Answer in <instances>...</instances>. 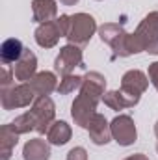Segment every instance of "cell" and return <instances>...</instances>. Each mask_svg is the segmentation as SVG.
Returning <instances> with one entry per match:
<instances>
[{
    "label": "cell",
    "mask_w": 158,
    "mask_h": 160,
    "mask_svg": "<svg viewBox=\"0 0 158 160\" xmlns=\"http://www.w3.org/2000/svg\"><path fill=\"white\" fill-rule=\"evenodd\" d=\"M97 104H99V101H95V99H91L84 93H78V97L71 104V118L75 121V125L87 130L91 119L97 114Z\"/></svg>",
    "instance_id": "obj_7"
},
{
    "label": "cell",
    "mask_w": 158,
    "mask_h": 160,
    "mask_svg": "<svg viewBox=\"0 0 158 160\" xmlns=\"http://www.w3.org/2000/svg\"><path fill=\"white\" fill-rule=\"evenodd\" d=\"M73 136V130L69 127V123L65 121H54L47 132V142L50 145H65Z\"/></svg>",
    "instance_id": "obj_19"
},
{
    "label": "cell",
    "mask_w": 158,
    "mask_h": 160,
    "mask_svg": "<svg viewBox=\"0 0 158 160\" xmlns=\"http://www.w3.org/2000/svg\"><path fill=\"white\" fill-rule=\"evenodd\" d=\"M34 38H36V43L39 47H43V48H52V47L58 45L60 38H63V36L60 32L58 22L56 21H50V22H43V24H39L36 28Z\"/></svg>",
    "instance_id": "obj_12"
},
{
    "label": "cell",
    "mask_w": 158,
    "mask_h": 160,
    "mask_svg": "<svg viewBox=\"0 0 158 160\" xmlns=\"http://www.w3.org/2000/svg\"><path fill=\"white\" fill-rule=\"evenodd\" d=\"M125 160H149V157H147V155H143V153H136V155L126 157Z\"/></svg>",
    "instance_id": "obj_27"
},
{
    "label": "cell",
    "mask_w": 158,
    "mask_h": 160,
    "mask_svg": "<svg viewBox=\"0 0 158 160\" xmlns=\"http://www.w3.org/2000/svg\"><path fill=\"white\" fill-rule=\"evenodd\" d=\"M67 160H87V151L84 147H73L67 153Z\"/></svg>",
    "instance_id": "obj_25"
},
{
    "label": "cell",
    "mask_w": 158,
    "mask_h": 160,
    "mask_svg": "<svg viewBox=\"0 0 158 160\" xmlns=\"http://www.w3.org/2000/svg\"><path fill=\"white\" fill-rule=\"evenodd\" d=\"M13 78H15L13 69H11L9 65H2V69H0V89L4 91V89L15 86V84H13Z\"/></svg>",
    "instance_id": "obj_23"
},
{
    "label": "cell",
    "mask_w": 158,
    "mask_h": 160,
    "mask_svg": "<svg viewBox=\"0 0 158 160\" xmlns=\"http://www.w3.org/2000/svg\"><path fill=\"white\" fill-rule=\"evenodd\" d=\"M128 50L132 54H158V11H151L138 24L134 34H128Z\"/></svg>",
    "instance_id": "obj_1"
},
{
    "label": "cell",
    "mask_w": 158,
    "mask_h": 160,
    "mask_svg": "<svg viewBox=\"0 0 158 160\" xmlns=\"http://www.w3.org/2000/svg\"><path fill=\"white\" fill-rule=\"evenodd\" d=\"M30 112H32L34 118H36V132L47 134L48 128H50V125L56 121L54 119V118H56V104H54V101H52L48 95L37 97V99L34 101Z\"/></svg>",
    "instance_id": "obj_5"
},
{
    "label": "cell",
    "mask_w": 158,
    "mask_h": 160,
    "mask_svg": "<svg viewBox=\"0 0 158 160\" xmlns=\"http://www.w3.org/2000/svg\"><path fill=\"white\" fill-rule=\"evenodd\" d=\"M155 134H156V140H158V121L155 123ZM156 151H158V142H156Z\"/></svg>",
    "instance_id": "obj_29"
},
{
    "label": "cell",
    "mask_w": 158,
    "mask_h": 160,
    "mask_svg": "<svg viewBox=\"0 0 158 160\" xmlns=\"http://www.w3.org/2000/svg\"><path fill=\"white\" fill-rule=\"evenodd\" d=\"M11 127H13L19 134H28V132L36 130V118H34V114L28 110V112L21 114L19 118H15V121L11 123Z\"/></svg>",
    "instance_id": "obj_21"
},
{
    "label": "cell",
    "mask_w": 158,
    "mask_h": 160,
    "mask_svg": "<svg viewBox=\"0 0 158 160\" xmlns=\"http://www.w3.org/2000/svg\"><path fill=\"white\" fill-rule=\"evenodd\" d=\"M30 86L34 88L36 95L37 97H45V95H50L52 91L58 89V78L54 73L50 71H41V73H36V77L32 80H28Z\"/></svg>",
    "instance_id": "obj_14"
},
{
    "label": "cell",
    "mask_w": 158,
    "mask_h": 160,
    "mask_svg": "<svg viewBox=\"0 0 158 160\" xmlns=\"http://www.w3.org/2000/svg\"><path fill=\"white\" fill-rule=\"evenodd\" d=\"M97 32V22L89 13H75L71 15V26L67 32V41L71 45L84 47L87 45Z\"/></svg>",
    "instance_id": "obj_2"
},
{
    "label": "cell",
    "mask_w": 158,
    "mask_h": 160,
    "mask_svg": "<svg viewBox=\"0 0 158 160\" xmlns=\"http://www.w3.org/2000/svg\"><path fill=\"white\" fill-rule=\"evenodd\" d=\"M22 158L24 160H48L50 158V143L41 140V138H34V140L26 142L24 147H22Z\"/></svg>",
    "instance_id": "obj_15"
},
{
    "label": "cell",
    "mask_w": 158,
    "mask_h": 160,
    "mask_svg": "<svg viewBox=\"0 0 158 160\" xmlns=\"http://www.w3.org/2000/svg\"><path fill=\"white\" fill-rule=\"evenodd\" d=\"M87 132H89V140L95 145H106L114 140L112 130H110V123L106 121L102 114H95V118L91 119L89 127H87Z\"/></svg>",
    "instance_id": "obj_11"
},
{
    "label": "cell",
    "mask_w": 158,
    "mask_h": 160,
    "mask_svg": "<svg viewBox=\"0 0 158 160\" xmlns=\"http://www.w3.org/2000/svg\"><path fill=\"white\" fill-rule=\"evenodd\" d=\"M19 132L11 127V123H7V125H2V128H0V160H9L11 158V153H13V149H15V145H17V142H19Z\"/></svg>",
    "instance_id": "obj_16"
},
{
    "label": "cell",
    "mask_w": 158,
    "mask_h": 160,
    "mask_svg": "<svg viewBox=\"0 0 158 160\" xmlns=\"http://www.w3.org/2000/svg\"><path fill=\"white\" fill-rule=\"evenodd\" d=\"M78 91L101 102L104 93H106V78H104V75H101L99 71H87L84 75V80H82V86H80Z\"/></svg>",
    "instance_id": "obj_9"
},
{
    "label": "cell",
    "mask_w": 158,
    "mask_h": 160,
    "mask_svg": "<svg viewBox=\"0 0 158 160\" xmlns=\"http://www.w3.org/2000/svg\"><path fill=\"white\" fill-rule=\"evenodd\" d=\"M110 130H112V138L114 142H117L119 145L128 147L138 140V130H136V123L130 116L121 114L117 118H114L110 123Z\"/></svg>",
    "instance_id": "obj_6"
},
{
    "label": "cell",
    "mask_w": 158,
    "mask_h": 160,
    "mask_svg": "<svg viewBox=\"0 0 158 160\" xmlns=\"http://www.w3.org/2000/svg\"><path fill=\"white\" fill-rule=\"evenodd\" d=\"M37 99L34 88L30 86V82H21L17 86H11L4 91H0V101H2V108L4 110H15V108H24L34 104V101Z\"/></svg>",
    "instance_id": "obj_3"
},
{
    "label": "cell",
    "mask_w": 158,
    "mask_h": 160,
    "mask_svg": "<svg viewBox=\"0 0 158 160\" xmlns=\"http://www.w3.org/2000/svg\"><path fill=\"white\" fill-rule=\"evenodd\" d=\"M77 67H84V54L78 45H65L60 48L56 60H54V71L60 77L73 75Z\"/></svg>",
    "instance_id": "obj_4"
},
{
    "label": "cell",
    "mask_w": 158,
    "mask_h": 160,
    "mask_svg": "<svg viewBox=\"0 0 158 160\" xmlns=\"http://www.w3.org/2000/svg\"><path fill=\"white\" fill-rule=\"evenodd\" d=\"M58 26H60V32L63 38H67V32H69V26H71V15H60L56 19Z\"/></svg>",
    "instance_id": "obj_24"
},
{
    "label": "cell",
    "mask_w": 158,
    "mask_h": 160,
    "mask_svg": "<svg viewBox=\"0 0 158 160\" xmlns=\"http://www.w3.org/2000/svg\"><path fill=\"white\" fill-rule=\"evenodd\" d=\"M32 19L34 22H50L58 19V2L56 0H32Z\"/></svg>",
    "instance_id": "obj_13"
},
{
    "label": "cell",
    "mask_w": 158,
    "mask_h": 160,
    "mask_svg": "<svg viewBox=\"0 0 158 160\" xmlns=\"http://www.w3.org/2000/svg\"><path fill=\"white\" fill-rule=\"evenodd\" d=\"M60 2H62L63 6H75V4H77L78 0H60Z\"/></svg>",
    "instance_id": "obj_28"
},
{
    "label": "cell",
    "mask_w": 158,
    "mask_h": 160,
    "mask_svg": "<svg viewBox=\"0 0 158 160\" xmlns=\"http://www.w3.org/2000/svg\"><path fill=\"white\" fill-rule=\"evenodd\" d=\"M102 102L108 108H112V110H125V108L136 106L140 101L134 99V97H130V95H126V93H123L121 89H112V91H106L104 93Z\"/></svg>",
    "instance_id": "obj_17"
},
{
    "label": "cell",
    "mask_w": 158,
    "mask_h": 160,
    "mask_svg": "<svg viewBox=\"0 0 158 160\" xmlns=\"http://www.w3.org/2000/svg\"><path fill=\"white\" fill-rule=\"evenodd\" d=\"M82 80H84V77H78V75H67V77H62V80H60L56 91H58L60 95H69V93H73L75 89H80Z\"/></svg>",
    "instance_id": "obj_22"
},
{
    "label": "cell",
    "mask_w": 158,
    "mask_h": 160,
    "mask_svg": "<svg viewBox=\"0 0 158 160\" xmlns=\"http://www.w3.org/2000/svg\"><path fill=\"white\" fill-rule=\"evenodd\" d=\"M147 77H149V80H151V84L155 86V89L158 91V62H153V63L149 65Z\"/></svg>",
    "instance_id": "obj_26"
},
{
    "label": "cell",
    "mask_w": 158,
    "mask_h": 160,
    "mask_svg": "<svg viewBox=\"0 0 158 160\" xmlns=\"http://www.w3.org/2000/svg\"><path fill=\"white\" fill-rule=\"evenodd\" d=\"M13 73H15V78L21 80V82H28V80H32L36 77V73H37V58L30 48H24L22 56L13 65Z\"/></svg>",
    "instance_id": "obj_10"
},
{
    "label": "cell",
    "mask_w": 158,
    "mask_h": 160,
    "mask_svg": "<svg viewBox=\"0 0 158 160\" xmlns=\"http://www.w3.org/2000/svg\"><path fill=\"white\" fill-rule=\"evenodd\" d=\"M149 77L143 73V71H140V69H130V71H126L125 75H123V78H121V91L123 93H126V95H130V97H134V99H141V93H145V89L149 88Z\"/></svg>",
    "instance_id": "obj_8"
},
{
    "label": "cell",
    "mask_w": 158,
    "mask_h": 160,
    "mask_svg": "<svg viewBox=\"0 0 158 160\" xmlns=\"http://www.w3.org/2000/svg\"><path fill=\"white\" fill-rule=\"evenodd\" d=\"M125 34H126L125 28L121 24H117V22H106V24H102L99 28V38H101V41L106 43V45H110V47H114Z\"/></svg>",
    "instance_id": "obj_20"
},
{
    "label": "cell",
    "mask_w": 158,
    "mask_h": 160,
    "mask_svg": "<svg viewBox=\"0 0 158 160\" xmlns=\"http://www.w3.org/2000/svg\"><path fill=\"white\" fill-rule=\"evenodd\" d=\"M22 52H24L22 43L17 38H9V39L4 41L2 47H0V60H2L4 65H11V63L19 62V58L22 56Z\"/></svg>",
    "instance_id": "obj_18"
}]
</instances>
